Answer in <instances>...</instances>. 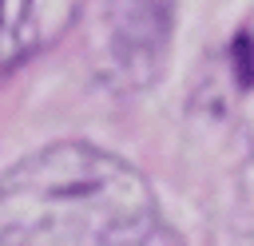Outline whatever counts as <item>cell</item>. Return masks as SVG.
Here are the masks:
<instances>
[{
  "mask_svg": "<svg viewBox=\"0 0 254 246\" xmlns=\"http://www.w3.org/2000/svg\"><path fill=\"white\" fill-rule=\"evenodd\" d=\"M32 4L36 0H0V75L32 48Z\"/></svg>",
  "mask_w": 254,
  "mask_h": 246,
  "instance_id": "cell-3",
  "label": "cell"
},
{
  "mask_svg": "<svg viewBox=\"0 0 254 246\" xmlns=\"http://www.w3.org/2000/svg\"><path fill=\"white\" fill-rule=\"evenodd\" d=\"M147 179L91 143H52L0 179V246H147Z\"/></svg>",
  "mask_w": 254,
  "mask_h": 246,
  "instance_id": "cell-1",
  "label": "cell"
},
{
  "mask_svg": "<svg viewBox=\"0 0 254 246\" xmlns=\"http://www.w3.org/2000/svg\"><path fill=\"white\" fill-rule=\"evenodd\" d=\"M167 28V0H111V48L135 83L159 71Z\"/></svg>",
  "mask_w": 254,
  "mask_h": 246,
  "instance_id": "cell-2",
  "label": "cell"
}]
</instances>
